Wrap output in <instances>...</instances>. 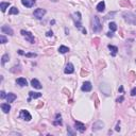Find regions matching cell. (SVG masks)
Returning <instances> with one entry per match:
<instances>
[{"mask_svg": "<svg viewBox=\"0 0 136 136\" xmlns=\"http://www.w3.org/2000/svg\"><path fill=\"white\" fill-rule=\"evenodd\" d=\"M123 19L130 25H136V15L131 12H124L122 14Z\"/></svg>", "mask_w": 136, "mask_h": 136, "instance_id": "obj_1", "label": "cell"}, {"mask_svg": "<svg viewBox=\"0 0 136 136\" xmlns=\"http://www.w3.org/2000/svg\"><path fill=\"white\" fill-rule=\"evenodd\" d=\"M91 29L94 32H99L102 29L101 22H100V19L98 16H93V18H91Z\"/></svg>", "mask_w": 136, "mask_h": 136, "instance_id": "obj_2", "label": "cell"}, {"mask_svg": "<svg viewBox=\"0 0 136 136\" xmlns=\"http://www.w3.org/2000/svg\"><path fill=\"white\" fill-rule=\"evenodd\" d=\"M20 33L25 36V38L29 42H31V44H34V42H35V38H34V36L32 33H30V32H28V31H25V30H21Z\"/></svg>", "mask_w": 136, "mask_h": 136, "instance_id": "obj_3", "label": "cell"}, {"mask_svg": "<svg viewBox=\"0 0 136 136\" xmlns=\"http://www.w3.org/2000/svg\"><path fill=\"white\" fill-rule=\"evenodd\" d=\"M100 89L105 96H108L110 94V86L107 83H101L100 84Z\"/></svg>", "mask_w": 136, "mask_h": 136, "instance_id": "obj_4", "label": "cell"}, {"mask_svg": "<svg viewBox=\"0 0 136 136\" xmlns=\"http://www.w3.org/2000/svg\"><path fill=\"white\" fill-rule=\"evenodd\" d=\"M45 14H46V10H45V8H36L33 13L34 17L37 19H42V17L45 16Z\"/></svg>", "mask_w": 136, "mask_h": 136, "instance_id": "obj_5", "label": "cell"}, {"mask_svg": "<svg viewBox=\"0 0 136 136\" xmlns=\"http://www.w3.org/2000/svg\"><path fill=\"white\" fill-rule=\"evenodd\" d=\"M19 117H20V118H22L23 120H26V121H30V120L32 119L31 114H30L28 110H20Z\"/></svg>", "mask_w": 136, "mask_h": 136, "instance_id": "obj_6", "label": "cell"}, {"mask_svg": "<svg viewBox=\"0 0 136 136\" xmlns=\"http://www.w3.org/2000/svg\"><path fill=\"white\" fill-rule=\"evenodd\" d=\"M103 127H104V123L102 122L101 120H98L93 124V131H99V130H101Z\"/></svg>", "mask_w": 136, "mask_h": 136, "instance_id": "obj_7", "label": "cell"}, {"mask_svg": "<svg viewBox=\"0 0 136 136\" xmlns=\"http://www.w3.org/2000/svg\"><path fill=\"white\" fill-rule=\"evenodd\" d=\"M74 127H76V130H78V131L81 132V133H83V132L86 130L85 125L83 124L82 122H80V121H76V123H74Z\"/></svg>", "mask_w": 136, "mask_h": 136, "instance_id": "obj_8", "label": "cell"}, {"mask_svg": "<svg viewBox=\"0 0 136 136\" xmlns=\"http://www.w3.org/2000/svg\"><path fill=\"white\" fill-rule=\"evenodd\" d=\"M1 31L2 33H5V34H8V35H14V32H13V30L11 29L8 26H2L1 27Z\"/></svg>", "mask_w": 136, "mask_h": 136, "instance_id": "obj_9", "label": "cell"}, {"mask_svg": "<svg viewBox=\"0 0 136 136\" xmlns=\"http://www.w3.org/2000/svg\"><path fill=\"white\" fill-rule=\"evenodd\" d=\"M91 88H93V86H91V83L90 82H88V81H87V82H84L83 83V85H82V91H90L91 90Z\"/></svg>", "mask_w": 136, "mask_h": 136, "instance_id": "obj_10", "label": "cell"}, {"mask_svg": "<svg viewBox=\"0 0 136 136\" xmlns=\"http://www.w3.org/2000/svg\"><path fill=\"white\" fill-rule=\"evenodd\" d=\"M73 71H74L73 65H72L71 63H68L67 65H66V68H65V70H64V72H65L66 74H70V73H73Z\"/></svg>", "mask_w": 136, "mask_h": 136, "instance_id": "obj_11", "label": "cell"}, {"mask_svg": "<svg viewBox=\"0 0 136 136\" xmlns=\"http://www.w3.org/2000/svg\"><path fill=\"white\" fill-rule=\"evenodd\" d=\"M31 85L34 87V88L36 89H42V84L39 83V81L37 80V79H32L31 80Z\"/></svg>", "mask_w": 136, "mask_h": 136, "instance_id": "obj_12", "label": "cell"}, {"mask_svg": "<svg viewBox=\"0 0 136 136\" xmlns=\"http://www.w3.org/2000/svg\"><path fill=\"white\" fill-rule=\"evenodd\" d=\"M29 96H30V98L28 99V101L30 102L32 99H37V98H40V97H42V94H40V93H33V91H30Z\"/></svg>", "mask_w": 136, "mask_h": 136, "instance_id": "obj_13", "label": "cell"}, {"mask_svg": "<svg viewBox=\"0 0 136 136\" xmlns=\"http://www.w3.org/2000/svg\"><path fill=\"white\" fill-rule=\"evenodd\" d=\"M21 3H22V5L27 6V8H32L33 4L35 3V0H21Z\"/></svg>", "mask_w": 136, "mask_h": 136, "instance_id": "obj_14", "label": "cell"}, {"mask_svg": "<svg viewBox=\"0 0 136 136\" xmlns=\"http://www.w3.org/2000/svg\"><path fill=\"white\" fill-rule=\"evenodd\" d=\"M1 110H3V113L8 114V113L11 110V105H10V103H2V104H1Z\"/></svg>", "mask_w": 136, "mask_h": 136, "instance_id": "obj_15", "label": "cell"}, {"mask_svg": "<svg viewBox=\"0 0 136 136\" xmlns=\"http://www.w3.org/2000/svg\"><path fill=\"white\" fill-rule=\"evenodd\" d=\"M97 11L98 12H103L104 10H105V2L104 1H100L99 3L97 4Z\"/></svg>", "mask_w": 136, "mask_h": 136, "instance_id": "obj_16", "label": "cell"}, {"mask_svg": "<svg viewBox=\"0 0 136 136\" xmlns=\"http://www.w3.org/2000/svg\"><path fill=\"white\" fill-rule=\"evenodd\" d=\"M16 98H17V97H16V95H15V94H13V93H8L5 99H6V101H8V103H11V102H13L15 99H16Z\"/></svg>", "mask_w": 136, "mask_h": 136, "instance_id": "obj_17", "label": "cell"}, {"mask_svg": "<svg viewBox=\"0 0 136 136\" xmlns=\"http://www.w3.org/2000/svg\"><path fill=\"white\" fill-rule=\"evenodd\" d=\"M16 83L18 85H20V86H27L28 85V82H27V80H26L25 78H18L16 80Z\"/></svg>", "mask_w": 136, "mask_h": 136, "instance_id": "obj_18", "label": "cell"}, {"mask_svg": "<svg viewBox=\"0 0 136 136\" xmlns=\"http://www.w3.org/2000/svg\"><path fill=\"white\" fill-rule=\"evenodd\" d=\"M108 49H110V50L112 51V55H113V56H115V55L117 54L118 48H117L116 46H113V45H108Z\"/></svg>", "mask_w": 136, "mask_h": 136, "instance_id": "obj_19", "label": "cell"}, {"mask_svg": "<svg viewBox=\"0 0 136 136\" xmlns=\"http://www.w3.org/2000/svg\"><path fill=\"white\" fill-rule=\"evenodd\" d=\"M10 6V2H1L0 3V8L2 12H5V10Z\"/></svg>", "mask_w": 136, "mask_h": 136, "instance_id": "obj_20", "label": "cell"}, {"mask_svg": "<svg viewBox=\"0 0 136 136\" xmlns=\"http://www.w3.org/2000/svg\"><path fill=\"white\" fill-rule=\"evenodd\" d=\"M68 51H69V48H68V47H66V46H63V45H62V46H60V48H59V52L60 53H66V52H68Z\"/></svg>", "mask_w": 136, "mask_h": 136, "instance_id": "obj_21", "label": "cell"}, {"mask_svg": "<svg viewBox=\"0 0 136 136\" xmlns=\"http://www.w3.org/2000/svg\"><path fill=\"white\" fill-rule=\"evenodd\" d=\"M19 13L18 8H16V6H13V8H11V10L8 11V14L10 15H17Z\"/></svg>", "mask_w": 136, "mask_h": 136, "instance_id": "obj_22", "label": "cell"}, {"mask_svg": "<svg viewBox=\"0 0 136 136\" xmlns=\"http://www.w3.org/2000/svg\"><path fill=\"white\" fill-rule=\"evenodd\" d=\"M53 124L54 125H61L62 124V119H61V115H59L57 114L56 115V119H55L54 121H53Z\"/></svg>", "mask_w": 136, "mask_h": 136, "instance_id": "obj_23", "label": "cell"}, {"mask_svg": "<svg viewBox=\"0 0 136 136\" xmlns=\"http://www.w3.org/2000/svg\"><path fill=\"white\" fill-rule=\"evenodd\" d=\"M8 60H10V55H8V54H3V55H2V57H1L2 65H4L6 62H8Z\"/></svg>", "mask_w": 136, "mask_h": 136, "instance_id": "obj_24", "label": "cell"}, {"mask_svg": "<svg viewBox=\"0 0 136 136\" xmlns=\"http://www.w3.org/2000/svg\"><path fill=\"white\" fill-rule=\"evenodd\" d=\"M108 27H110V30L112 32H114V31H116V30H117V25L115 22H110V25H108Z\"/></svg>", "mask_w": 136, "mask_h": 136, "instance_id": "obj_25", "label": "cell"}, {"mask_svg": "<svg viewBox=\"0 0 136 136\" xmlns=\"http://www.w3.org/2000/svg\"><path fill=\"white\" fill-rule=\"evenodd\" d=\"M8 42V39H6V37L4 35H0V42L1 44H5V42Z\"/></svg>", "mask_w": 136, "mask_h": 136, "instance_id": "obj_26", "label": "cell"}, {"mask_svg": "<svg viewBox=\"0 0 136 136\" xmlns=\"http://www.w3.org/2000/svg\"><path fill=\"white\" fill-rule=\"evenodd\" d=\"M67 132H68V134H69V135H71V136L76 135V132L72 131V129H71V128H69V127L67 128Z\"/></svg>", "mask_w": 136, "mask_h": 136, "instance_id": "obj_27", "label": "cell"}, {"mask_svg": "<svg viewBox=\"0 0 136 136\" xmlns=\"http://www.w3.org/2000/svg\"><path fill=\"white\" fill-rule=\"evenodd\" d=\"M26 56L28 57H35L36 56V53H25Z\"/></svg>", "mask_w": 136, "mask_h": 136, "instance_id": "obj_28", "label": "cell"}, {"mask_svg": "<svg viewBox=\"0 0 136 136\" xmlns=\"http://www.w3.org/2000/svg\"><path fill=\"white\" fill-rule=\"evenodd\" d=\"M6 96H8V95H5V93H4L3 90L0 93V97H1V99H4V98H6Z\"/></svg>", "mask_w": 136, "mask_h": 136, "instance_id": "obj_29", "label": "cell"}, {"mask_svg": "<svg viewBox=\"0 0 136 136\" xmlns=\"http://www.w3.org/2000/svg\"><path fill=\"white\" fill-rule=\"evenodd\" d=\"M131 96H136V87L131 90Z\"/></svg>", "mask_w": 136, "mask_h": 136, "instance_id": "obj_30", "label": "cell"}, {"mask_svg": "<svg viewBox=\"0 0 136 136\" xmlns=\"http://www.w3.org/2000/svg\"><path fill=\"white\" fill-rule=\"evenodd\" d=\"M123 100H124V98H123L122 96H121V97H119L118 99H117V102H118V103H119V102H122Z\"/></svg>", "mask_w": 136, "mask_h": 136, "instance_id": "obj_31", "label": "cell"}, {"mask_svg": "<svg viewBox=\"0 0 136 136\" xmlns=\"http://www.w3.org/2000/svg\"><path fill=\"white\" fill-rule=\"evenodd\" d=\"M46 35H47V36H52V35H53V32H52V31H48V32L46 33Z\"/></svg>", "mask_w": 136, "mask_h": 136, "instance_id": "obj_32", "label": "cell"}, {"mask_svg": "<svg viewBox=\"0 0 136 136\" xmlns=\"http://www.w3.org/2000/svg\"><path fill=\"white\" fill-rule=\"evenodd\" d=\"M106 35H107L108 37H113V36H114V34H113V32H108V33L106 34Z\"/></svg>", "mask_w": 136, "mask_h": 136, "instance_id": "obj_33", "label": "cell"}, {"mask_svg": "<svg viewBox=\"0 0 136 136\" xmlns=\"http://www.w3.org/2000/svg\"><path fill=\"white\" fill-rule=\"evenodd\" d=\"M115 130H116V131H120V127H119V124L116 125V129H115Z\"/></svg>", "mask_w": 136, "mask_h": 136, "instance_id": "obj_34", "label": "cell"}, {"mask_svg": "<svg viewBox=\"0 0 136 136\" xmlns=\"http://www.w3.org/2000/svg\"><path fill=\"white\" fill-rule=\"evenodd\" d=\"M119 91H123V87H122V86L119 87Z\"/></svg>", "mask_w": 136, "mask_h": 136, "instance_id": "obj_35", "label": "cell"}, {"mask_svg": "<svg viewBox=\"0 0 136 136\" xmlns=\"http://www.w3.org/2000/svg\"><path fill=\"white\" fill-rule=\"evenodd\" d=\"M52 1L53 2H56V1H59V0H52Z\"/></svg>", "mask_w": 136, "mask_h": 136, "instance_id": "obj_36", "label": "cell"}]
</instances>
